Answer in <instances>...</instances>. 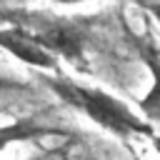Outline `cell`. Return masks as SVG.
Instances as JSON below:
<instances>
[{"label":"cell","instance_id":"cell-1","mask_svg":"<svg viewBox=\"0 0 160 160\" xmlns=\"http://www.w3.org/2000/svg\"><path fill=\"white\" fill-rule=\"evenodd\" d=\"M48 85L60 100H65L68 105L78 108L95 125H100L102 130H108V132H112L118 138L150 135L152 132L150 122L140 120L122 100H118L115 95H110V92H105L100 88L78 85V82L65 80V78H48Z\"/></svg>","mask_w":160,"mask_h":160},{"label":"cell","instance_id":"cell-2","mask_svg":"<svg viewBox=\"0 0 160 160\" xmlns=\"http://www.w3.org/2000/svg\"><path fill=\"white\" fill-rule=\"evenodd\" d=\"M30 32L55 58H65L68 62H75V65L85 60L88 38H85L80 25H75L65 18H35Z\"/></svg>","mask_w":160,"mask_h":160},{"label":"cell","instance_id":"cell-3","mask_svg":"<svg viewBox=\"0 0 160 160\" xmlns=\"http://www.w3.org/2000/svg\"><path fill=\"white\" fill-rule=\"evenodd\" d=\"M0 48L8 50L12 58L22 60L25 65L40 70H58V58L40 45V40L28 28H0Z\"/></svg>","mask_w":160,"mask_h":160},{"label":"cell","instance_id":"cell-4","mask_svg":"<svg viewBox=\"0 0 160 160\" xmlns=\"http://www.w3.org/2000/svg\"><path fill=\"white\" fill-rule=\"evenodd\" d=\"M128 40L135 48V52L142 60V65L152 75V85L145 92V98L140 100V110H142V115L148 120H160V50L152 42V38H148V35L140 38L135 32H128Z\"/></svg>","mask_w":160,"mask_h":160},{"label":"cell","instance_id":"cell-5","mask_svg":"<svg viewBox=\"0 0 160 160\" xmlns=\"http://www.w3.org/2000/svg\"><path fill=\"white\" fill-rule=\"evenodd\" d=\"M58 132H65V130L48 125L38 118H20V120H12L8 125H0V150H5L12 142H25V140L45 138V135H58Z\"/></svg>","mask_w":160,"mask_h":160},{"label":"cell","instance_id":"cell-6","mask_svg":"<svg viewBox=\"0 0 160 160\" xmlns=\"http://www.w3.org/2000/svg\"><path fill=\"white\" fill-rule=\"evenodd\" d=\"M145 8H148V12L155 18V22L160 25V0H152V2H142Z\"/></svg>","mask_w":160,"mask_h":160},{"label":"cell","instance_id":"cell-7","mask_svg":"<svg viewBox=\"0 0 160 160\" xmlns=\"http://www.w3.org/2000/svg\"><path fill=\"white\" fill-rule=\"evenodd\" d=\"M15 88H20L18 80H12V78H2V75H0V92H5V90H15Z\"/></svg>","mask_w":160,"mask_h":160},{"label":"cell","instance_id":"cell-8","mask_svg":"<svg viewBox=\"0 0 160 160\" xmlns=\"http://www.w3.org/2000/svg\"><path fill=\"white\" fill-rule=\"evenodd\" d=\"M152 148H155V150H158V155H160V135H155V138H152Z\"/></svg>","mask_w":160,"mask_h":160},{"label":"cell","instance_id":"cell-9","mask_svg":"<svg viewBox=\"0 0 160 160\" xmlns=\"http://www.w3.org/2000/svg\"><path fill=\"white\" fill-rule=\"evenodd\" d=\"M55 2H60V5H75V2H85V0H55Z\"/></svg>","mask_w":160,"mask_h":160}]
</instances>
